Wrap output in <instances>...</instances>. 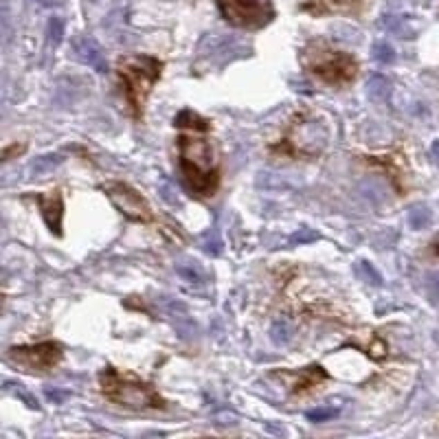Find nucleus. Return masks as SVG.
I'll use <instances>...</instances> for the list:
<instances>
[{
  "mask_svg": "<svg viewBox=\"0 0 439 439\" xmlns=\"http://www.w3.org/2000/svg\"><path fill=\"white\" fill-rule=\"evenodd\" d=\"M178 161L187 191L202 200L211 198L220 185V172L209 141L183 134L178 138Z\"/></svg>",
  "mask_w": 439,
  "mask_h": 439,
  "instance_id": "f257e3e1",
  "label": "nucleus"
},
{
  "mask_svg": "<svg viewBox=\"0 0 439 439\" xmlns=\"http://www.w3.org/2000/svg\"><path fill=\"white\" fill-rule=\"evenodd\" d=\"M339 415V409H332V406H323V409H314V411H307V420L310 422H328L332 418Z\"/></svg>",
  "mask_w": 439,
  "mask_h": 439,
  "instance_id": "f3484780",
  "label": "nucleus"
},
{
  "mask_svg": "<svg viewBox=\"0 0 439 439\" xmlns=\"http://www.w3.org/2000/svg\"><path fill=\"white\" fill-rule=\"evenodd\" d=\"M328 143V130L325 125H321L316 121H299V125L292 127L290 138L286 143H281L283 150L292 154V156H316V154L325 147Z\"/></svg>",
  "mask_w": 439,
  "mask_h": 439,
  "instance_id": "423d86ee",
  "label": "nucleus"
},
{
  "mask_svg": "<svg viewBox=\"0 0 439 439\" xmlns=\"http://www.w3.org/2000/svg\"><path fill=\"white\" fill-rule=\"evenodd\" d=\"M292 337V330L286 321H277L273 323V328H270V339H273L275 345H286Z\"/></svg>",
  "mask_w": 439,
  "mask_h": 439,
  "instance_id": "2eb2a0df",
  "label": "nucleus"
},
{
  "mask_svg": "<svg viewBox=\"0 0 439 439\" xmlns=\"http://www.w3.org/2000/svg\"><path fill=\"white\" fill-rule=\"evenodd\" d=\"M303 11L312 16H330V14H363L365 0H305L301 5Z\"/></svg>",
  "mask_w": 439,
  "mask_h": 439,
  "instance_id": "1a4fd4ad",
  "label": "nucleus"
},
{
  "mask_svg": "<svg viewBox=\"0 0 439 439\" xmlns=\"http://www.w3.org/2000/svg\"><path fill=\"white\" fill-rule=\"evenodd\" d=\"M424 286H426V294H429V299L439 305V270L426 275Z\"/></svg>",
  "mask_w": 439,
  "mask_h": 439,
  "instance_id": "dca6fc26",
  "label": "nucleus"
},
{
  "mask_svg": "<svg viewBox=\"0 0 439 439\" xmlns=\"http://www.w3.org/2000/svg\"><path fill=\"white\" fill-rule=\"evenodd\" d=\"M325 378H328V373L321 367H316V365L307 367L299 373V382H296V386H294V393H305L307 389H312L314 384L323 382Z\"/></svg>",
  "mask_w": 439,
  "mask_h": 439,
  "instance_id": "f8f14e48",
  "label": "nucleus"
},
{
  "mask_svg": "<svg viewBox=\"0 0 439 439\" xmlns=\"http://www.w3.org/2000/svg\"><path fill=\"white\" fill-rule=\"evenodd\" d=\"M174 127L178 130H193V132H206L211 127V123L202 119L198 112L193 110H180L174 119Z\"/></svg>",
  "mask_w": 439,
  "mask_h": 439,
  "instance_id": "9b49d317",
  "label": "nucleus"
},
{
  "mask_svg": "<svg viewBox=\"0 0 439 439\" xmlns=\"http://www.w3.org/2000/svg\"><path fill=\"white\" fill-rule=\"evenodd\" d=\"M431 154H433V159H439V143H433Z\"/></svg>",
  "mask_w": 439,
  "mask_h": 439,
  "instance_id": "5701e85b",
  "label": "nucleus"
},
{
  "mask_svg": "<svg viewBox=\"0 0 439 439\" xmlns=\"http://www.w3.org/2000/svg\"><path fill=\"white\" fill-rule=\"evenodd\" d=\"M103 191H106V196L110 198V202L117 206V209L127 220H136V222H150V220H152L150 204L130 185H125V183H110V185L103 187Z\"/></svg>",
  "mask_w": 439,
  "mask_h": 439,
  "instance_id": "6e6552de",
  "label": "nucleus"
},
{
  "mask_svg": "<svg viewBox=\"0 0 439 439\" xmlns=\"http://www.w3.org/2000/svg\"><path fill=\"white\" fill-rule=\"evenodd\" d=\"M7 356L11 363L29 367L31 371H46L51 367H55L62 360V345L48 341V343H40V345L11 347Z\"/></svg>",
  "mask_w": 439,
  "mask_h": 439,
  "instance_id": "0eeeda50",
  "label": "nucleus"
},
{
  "mask_svg": "<svg viewBox=\"0 0 439 439\" xmlns=\"http://www.w3.org/2000/svg\"><path fill=\"white\" fill-rule=\"evenodd\" d=\"M303 62L310 73L330 86L350 84V82H354V77L358 73V62L350 53L332 51L330 46L321 44V42L305 48Z\"/></svg>",
  "mask_w": 439,
  "mask_h": 439,
  "instance_id": "20e7f679",
  "label": "nucleus"
},
{
  "mask_svg": "<svg viewBox=\"0 0 439 439\" xmlns=\"http://www.w3.org/2000/svg\"><path fill=\"white\" fill-rule=\"evenodd\" d=\"M46 397L53 400V402H62V400L66 397V393H62L60 389H46Z\"/></svg>",
  "mask_w": 439,
  "mask_h": 439,
  "instance_id": "4be33fe9",
  "label": "nucleus"
},
{
  "mask_svg": "<svg viewBox=\"0 0 439 439\" xmlns=\"http://www.w3.org/2000/svg\"><path fill=\"white\" fill-rule=\"evenodd\" d=\"M99 380H101L103 395L114 404H121L127 409H159L165 404L161 395L154 391L152 384L114 371L112 367L103 369L99 373Z\"/></svg>",
  "mask_w": 439,
  "mask_h": 439,
  "instance_id": "7ed1b4c3",
  "label": "nucleus"
},
{
  "mask_svg": "<svg viewBox=\"0 0 439 439\" xmlns=\"http://www.w3.org/2000/svg\"><path fill=\"white\" fill-rule=\"evenodd\" d=\"M24 150H27V145L16 143V147H11V150H5V152H3V161H9L11 156H16V154H22Z\"/></svg>",
  "mask_w": 439,
  "mask_h": 439,
  "instance_id": "412c9836",
  "label": "nucleus"
},
{
  "mask_svg": "<svg viewBox=\"0 0 439 439\" xmlns=\"http://www.w3.org/2000/svg\"><path fill=\"white\" fill-rule=\"evenodd\" d=\"M202 247H204V251H206V253H220V249H222V244H220L217 233H209V235L204 238Z\"/></svg>",
  "mask_w": 439,
  "mask_h": 439,
  "instance_id": "6ab92c4d",
  "label": "nucleus"
},
{
  "mask_svg": "<svg viewBox=\"0 0 439 439\" xmlns=\"http://www.w3.org/2000/svg\"><path fill=\"white\" fill-rule=\"evenodd\" d=\"M222 18L240 29H262L273 22L275 9L270 0H215Z\"/></svg>",
  "mask_w": 439,
  "mask_h": 439,
  "instance_id": "39448f33",
  "label": "nucleus"
},
{
  "mask_svg": "<svg viewBox=\"0 0 439 439\" xmlns=\"http://www.w3.org/2000/svg\"><path fill=\"white\" fill-rule=\"evenodd\" d=\"M176 270H178V275H180V277H185V279H187V281H191V283L200 281V270H198V266H185V264H178V266H176Z\"/></svg>",
  "mask_w": 439,
  "mask_h": 439,
  "instance_id": "a211bd4d",
  "label": "nucleus"
},
{
  "mask_svg": "<svg viewBox=\"0 0 439 439\" xmlns=\"http://www.w3.org/2000/svg\"><path fill=\"white\" fill-rule=\"evenodd\" d=\"M431 222V211L426 209V206L418 204V206H411V211H409V224L413 229H424V226H429Z\"/></svg>",
  "mask_w": 439,
  "mask_h": 439,
  "instance_id": "ddd939ff",
  "label": "nucleus"
},
{
  "mask_svg": "<svg viewBox=\"0 0 439 439\" xmlns=\"http://www.w3.org/2000/svg\"><path fill=\"white\" fill-rule=\"evenodd\" d=\"M37 206H40V213L44 217L46 226L51 229V233L62 235V217H64V200H62V193L53 191L51 196H31Z\"/></svg>",
  "mask_w": 439,
  "mask_h": 439,
  "instance_id": "9d476101",
  "label": "nucleus"
},
{
  "mask_svg": "<svg viewBox=\"0 0 439 439\" xmlns=\"http://www.w3.org/2000/svg\"><path fill=\"white\" fill-rule=\"evenodd\" d=\"M62 156H57V154H46V156H40L37 161H33V167H31V172L35 176H40V174H46L51 170H55V167L60 165Z\"/></svg>",
  "mask_w": 439,
  "mask_h": 439,
  "instance_id": "4468645a",
  "label": "nucleus"
},
{
  "mask_svg": "<svg viewBox=\"0 0 439 439\" xmlns=\"http://www.w3.org/2000/svg\"><path fill=\"white\" fill-rule=\"evenodd\" d=\"M360 268H363V273H365V279H367V281L371 279V283H373V286H380V283H382V279H380V275L376 273V270H373V266H371V264H367V262H360Z\"/></svg>",
  "mask_w": 439,
  "mask_h": 439,
  "instance_id": "aec40b11",
  "label": "nucleus"
},
{
  "mask_svg": "<svg viewBox=\"0 0 439 439\" xmlns=\"http://www.w3.org/2000/svg\"><path fill=\"white\" fill-rule=\"evenodd\" d=\"M117 73L134 117H143L145 99L152 86L159 82L163 73V62L154 55H125L117 64Z\"/></svg>",
  "mask_w": 439,
  "mask_h": 439,
  "instance_id": "f03ea898",
  "label": "nucleus"
}]
</instances>
